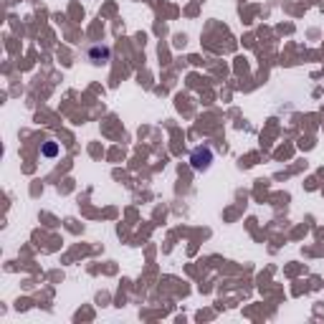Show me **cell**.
<instances>
[{
  "instance_id": "cell-1",
  "label": "cell",
  "mask_w": 324,
  "mask_h": 324,
  "mask_svg": "<svg viewBox=\"0 0 324 324\" xmlns=\"http://www.w3.org/2000/svg\"><path fill=\"white\" fill-rule=\"evenodd\" d=\"M210 162H213V149L208 144H200L190 152V167L195 172H205L210 167Z\"/></svg>"
},
{
  "instance_id": "cell-3",
  "label": "cell",
  "mask_w": 324,
  "mask_h": 324,
  "mask_svg": "<svg viewBox=\"0 0 324 324\" xmlns=\"http://www.w3.org/2000/svg\"><path fill=\"white\" fill-rule=\"evenodd\" d=\"M41 152H43L46 157H56V155H59V144H56V142H46Z\"/></svg>"
},
{
  "instance_id": "cell-2",
  "label": "cell",
  "mask_w": 324,
  "mask_h": 324,
  "mask_svg": "<svg viewBox=\"0 0 324 324\" xmlns=\"http://www.w3.org/2000/svg\"><path fill=\"white\" fill-rule=\"evenodd\" d=\"M109 56H112V51H109V48H107V46H91V48H89V61H91V64H107V61H109Z\"/></svg>"
}]
</instances>
